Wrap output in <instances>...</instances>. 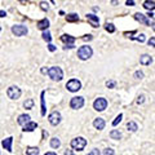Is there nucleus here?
I'll use <instances>...</instances> for the list:
<instances>
[{
  "label": "nucleus",
  "mask_w": 155,
  "mask_h": 155,
  "mask_svg": "<svg viewBox=\"0 0 155 155\" xmlns=\"http://www.w3.org/2000/svg\"><path fill=\"white\" fill-rule=\"evenodd\" d=\"M66 19H67V22H78L79 21V16L76 13H70V14H67Z\"/></svg>",
  "instance_id": "21"
},
{
  "label": "nucleus",
  "mask_w": 155,
  "mask_h": 155,
  "mask_svg": "<svg viewBox=\"0 0 155 155\" xmlns=\"http://www.w3.org/2000/svg\"><path fill=\"white\" fill-rule=\"evenodd\" d=\"M0 30H1V29H0Z\"/></svg>",
  "instance_id": "47"
},
{
  "label": "nucleus",
  "mask_w": 155,
  "mask_h": 155,
  "mask_svg": "<svg viewBox=\"0 0 155 155\" xmlns=\"http://www.w3.org/2000/svg\"><path fill=\"white\" fill-rule=\"evenodd\" d=\"M134 76L137 78V79H142V78H143V73H142V71H137V73L134 74Z\"/></svg>",
  "instance_id": "33"
},
{
  "label": "nucleus",
  "mask_w": 155,
  "mask_h": 155,
  "mask_svg": "<svg viewBox=\"0 0 155 155\" xmlns=\"http://www.w3.org/2000/svg\"><path fill=\"white\" fill-rule=\"evenodd\" d=\"M83 40H92V35H85V36H83Z\"/></svg>",
  "instance_id": "40"
},
{
  "label": "nucleus",
  "mask_w": 155,
  "mask_h": 155,
  "mask_svg": "<svg viewBox=\"0 0 155 155\" xmlns=\"http://www.w3.org/2000/svg\"><path fill=\"white\" fill-rule=\"evenodd\" d=\"M149 45H151V47L155 45V39H154V38H151L150 40H149Z\"/></svg>",
  "instance_id": "39"
},
{
  "label": "nucleus",
  "mask_w": 155,
  "mask_h": 155,
  "mask_svg": "<svg viewBox=\"0 0 155 155\" xmlns=\"http://www.w3.org/2000/svg\"><path fill=\"white\" fill-rule=\"evenodd\" d=\"M127 129L131 131V132H136L138 129V126L134 123V121H128V123H127Z\"/></svg>",
  "instance_id": "20"
},
{
  "label": "nucleus",
  "mask_w": 155,
  "mask_h": 155,
  "mask_svg": "<svg viewBox=\"0 0 155 155\" xmlns=\"http://www.w3.org/2000/svg\"><path fill=\"white\" fill-rule=\"evenodd\" d=\"M18 1H21V3H26V1H29V0H18Z\"/></svg>",
  "instance_id": "46"
},
{
  "label": "nucleus",
  "mask_w": 155,
  "mask_h": 155,
  "mask_svg": "<svg viewBox=\"0 0 155 155\" xmlns=\"http://www.w3.org/2000/svg\"><path fill=\"white\" fill-rule=\"evenodd\" d=\"M26 154H27V155H39V149L30 146V147L26 149Z\"/></svg>",
  "instance_id": "23"
},
{
  "label": "nucleus",
  "mask_w": 155,
  "mask_h": 155,
  "mask_svg": "<svg viewBox=\"0 0 155 155\" xmlns=\"http://www.w3.org/2000/svg\"><path fill=\"white\" fill-rule=\"evenodd\" d=\"M51 146H52V147H53V149H58V147H60V146H61V141L58 140L57 137L52 138V140H51Z\"/></svg>",
  "instance_id": "24"
},
{
  "label": "nucleus",
  "mask_w": 155,
  "mask_h": 155,
  "mask_svg": "<svg viewBox=\"0 0 155 155\" xmlns=\"http://www.w3.org/2000/svg\"><path fill=\"white\" fill-rule=\"evenodd\" d=\"M134 19H136V21H138L140 23H143V25H150L149 19L146 18V16H145V14H142V13H136V14H134Z\"/></svg>",
  "instance_id": "11"
},
{
  "label": "nucleus",
  "mask_w": 155,
  "mask_h": 155,
  "mask_svg": "<svg viewBox=\"0 0 155 155\" xmlns=\"http://www.w3.org/2000/svg\"><path fill=\"white\" fill-rule=\"evenodd\" d=\"M7 95L10 99H17V98H19V96H21V89H19L18 87H16V85H12V87L8 88Z\"/></svg>",
  "instance_id": "5"
},
{
  "label": "nucleus",
  "mask_w": 155,
  "mask_h": 155,
  "mask_svg": "<svg viewBox=\"0 0 155 155\" xmlns=\"http://www.w3.org/2000/svg\"><path fill=\"white\" fill-rule=\"evenodd\" d=\"M154 7H155V4H154V0H146L145 3H143V8L145 9H147V10H154Z\"/></svg>",
  "instance_id": "19"
},
{
  "label": "nucleus",
  "mask_w": 155,
  "mask_h": 155,
  "mask_svg": "<svg viewBox=\"0 0 155 155\" xmlns=\"http://www.w3.org/2000/svg\"><path fill=\"white\" fill-rule=\"evenodd\" d=\"M65 155H74V153L71 150H66L65 151Z\"/></svg>",
  "instance_id": "41"
},
{
  "label": "nucleus",
  "mask_w": 155,
  "mask_h": 155,
  "mask_svg": "<svg viewBox=\"0 0 155 155\" xmlns=\"http://www.w3.org/2000/svg\"><path fill=\"white\" fill-rule=\"evenodd\" d=\"M143 101H145V96L141 95L140 97H138V99H137V104H142Z\"/></svg>",
  "instance_id": "35"
},
{
  "label": "nucleus",
  "mask_w": 155,
  "mask_h": 155,
  "mask_svg": "<svg viewBox=\"0 0 155 155\" xmlns=\"http://www.w3.org/2000/svg\"><path fill=\"white\" fill-rule=\"evenodd\" d=\"M40 8H41V10H44V12H47V10L49 9V7H48V3H45V1H41V3H40Z\"/></svg>",
  "instance_id": "30"
},
{
  "label": "nucleus",
  "mask_w": 155,
  "mask_h": 155,
  "mask_svg": "<svg viewBox=\"0 0 155 155\" xmlns=\"http://www.w3.org/2000/svg\"><path fill=\"white\" fill-rule=\"evenodd\" d=\"M83 105H84V98L83 97H73L70 101V107L74 110L82 109Z\"/></svg>",
  "instance_id": "6"
},
{
  "label": "nucleus",
  "mask_w": 155,
  "mask_h": 155,
  "mask_svg": "<svg viewBox=\"0 0 155 155\" xmlns=\"http://www.w3.org/2000/svg\"><path fill=\"white\" fill-rule=\"evenodd\" d=\"M151 62H153V57L149 56V54H142V56L140 57V63L141 65L147 66V65H150Z\"/></svg>",
  "instance_id": "15"
},
{
  "label": "nucleus",
  "mask_w": 155,
  "mask_h": 155,
  "mask_svg": "<svg viewBox=\"0 0 155 155\" xmlns=\"http://www.w3.org/2000/svg\"><path fill=\"white\" fill-rule=\"evenodd\" d=\"M105 29H106L107 32H114L115 31V26L112 23H106L105 25Z\"/></svg>",
  "instance_id": "27"
},
{
  "label": "nucleus",
  "mask_w": 155,
  "mask_h": 155,
  "mask_svg": "<svg viewBox=\"0 0 155 155\" xmlns=\"http://www.w3.org/2000/svg\"><path fill=\"white\" fill-rule=\"evenodd\" d=\"M87 19H88V22L91 23V26H93V27H98L99 26V19L97 16L95 14H87Z\"/></svg>",
  "instance_id": "10"
},
{
  "label": "nucleus",
  "mask_w": 155,
  "mask_h": 155,
  "mask_svg": "<svg viewBox=\"0 0 155 155\" xmlns=\"http://www.w3.org/2000/svg\"><path fill=\"white\" fill-rule=\"evenodd\" d=\"M106 85H107L109 88H114V87H115V82H114V80H110V82L106 83Z\"/></svg>",
  "instance_id": "34"
},
{
  "label": "nucleus",
  "mask_w": 155,
  "mask_h": 155,
  "mask_svg": "<svg viewBox=\"0 0 155 155\" xmlns=\"http://www.w3.org/2000/svg\"><path fill=\"white\" fill-rule=\"evenodd\" d=\"M104 155H114V150L112 149H106L104 151Z\"/></svg>",
  "instance_id": "31"
},
{
  "label": "nucleus",
  "mask_w": 155,
  "mask_h": 155,
  "mask_svg": "<svg viewBox=\"0 0 155 155\" xmlns=\"http://www.w3.org/2000/svg\"><path fill=\"white\" fill-rule=\"evenodd\" d=\"M12 32L16 36H23V35L27 34V27L23 26V25H14L12 27Z\"/></svg>",
  "instance_id": "7"
},
{
  "label": "nucleus",
  "mask_w": 155,
  "mask_h": 155,
  "mask_svg": "<svg viewBox=\"0 0 155 155\" xmlns=\"http://www.w3.org/2000/svg\"><path fill=\"white\" fill-rule=\"evenodd\" d=\"M43 39H44V40H45V41H48V43H49V41L52 40L51 32H49V31H44V32H43Z\"/></svg>",
  "instance_id": "28"
},
{
  "label": "nucleus",
  "mask_w": 155,
  "mask_h": 155,
  "mask_svg": "<svg viewBox=\"0 0 155 155\" xmlns=\"http://www.w3.org/2000/svg\"><path fill=\"white\" fill-rule=\"evenodd\" d=\"M88 155H99V151L97 150V149H93V150L91 151V153L88 154Z\"/></svg>",
  "instance_id": "37"
},
{
  "label": "nucleus",
  "mask_w": 155,
  "mask_h": 155,
  "mask_svg": "<svg viewBox=\"0 0 155 155\" xmlns=\"http://www.w3.org/2000/svg\"><path fill=\"white\" fill-rule=\"evenodd\" d=\"M110 137H111L112 140H120V138H121V133L118 131V129H114V131L110 132Z\"/></svg>",
  "instance_id": "22"
},
{
  "label": "nucleus",
  "mask_w": 155,
  "mask_h": 155,
  "mask_svg": "<svg viewBox=\"0 0 155 155\" xmlns=\"http://www.w3.org/2000/svg\"><path fill=\"white\" fill-rule=\"evenodd\" d=\"M22 127H23V131H25V132H32L34 129L38 128V124L35 123V121H31V120H30L29 123H26L25 126H22Z\"/></svg>",
  "instance_id": "14"
},
{
  "label": "nucleus",
  "mask_w": 155,
  "mask_h": 155,
  "mask_svg": "<svg viewBox=\"0 0 155 155\" xmlns=\"http://www.w3.org/2000/svg\"><path fill=\"white\" fill-rule=\"evenodd\" d=\"M12 142H13V138L12 137H8L5 138V140H3V147L5 149V150H8L9 153H12Z\"/></svg>",
  "instance_id": "13"
},
{
  "label": "nucleus",
  "mask_w": 155,
  "mask_h": 155,
  "mask_svg": "<svg viewBox=\"0 0 155 155\" xmlns=\"http://www.w3.org/2000/svg\"><path fill=\"white\" fill-rule=\"evenodd\" d=\"M44 95H45V92H41V115H45V102H44Z\"/></svg>",
  "instance_id": "26"
},
{
  "label": "nucleus",
  "mask_w": 155,
  "mask_h": 155,
  "mask_svg": "<svg viewBox=\"0 0 155 155\" xmlns=\"http://www.w3.org/2000/svg\"><path fill=\"white\" fill-rule=\"evenodd\" d=\"M45 155H57L56 153H53V151H49V153H47Z\"/></svg>",
  "instance_id": "44"
},
{
  "label": "nucleus",
  "mask_w": 155,
  "mask_h": 155,
  "mask_svg": "<svg viewBox=\"0 0 155 155\" xmlns=\"http://www.w3.org/2000/svg\"><path fill=\"white\" fill-rule=\"evenodd\" d=\"M121 118H123V114H119V115L115 118V120L112 121V126H114V127H115V126H118V124L121 121Z\"/></svg>",
  "instance_id": "29"
},
{
  "label": "nucleus",
  "mask_w": 155,
  "mask_h": 155,
  "mask_svg": "<svg viewBox=\"0 0 155 155\" xmlns=\"http://www.w3.org/2000/svg\"><path fill=\"white\" fill-rule=\"evenodd\" d=\"M126 5H128V7H133V5H134V0H127Z\"/></svg>",
  "instance_id": "36"
},
{
  "label": "nucleus",
  "mask_w": 155,
  "mask_h": 155,
  "mask_svg": "<svg viewBox=\"0 0 155 155\" xmlns=\"http://www.w3.org/2000/svg\"><path fill=\"white\" fill-rule=\"evenodd\" d=\"M92 54H93L92 48H91V47H88V45L80 47L79 51H78V57H79L82 61H85V60H88V58H91V57H92Z\"/></svg>",
  "instance_id": "1"
},
{
  "label": "nucleus",
  "mask_w": 155,
  "mask_h": 155,
  "mask_svg": "<svg viewBox=\"0 0 155 155\" xmlns=\"http://www.w3.org/2000/svg\"><path fill=\"white\" fill-rule=\"evenodd\" d=\"M30 119H31V118H30V115L22 114V115L18 116V120H17V121H18L19 126H25L26 123H29V121H30Z\"/></svg>",
  "instance_id": "16"
},
{
  "label": "nucleus",
  "mask_w": 155,
  "mask_h": 155,
  "mask_svg": "<svg viewBox=\"0 0 155 155\" xmlns=\"http://www.w3.org/2000/svg\"><path fill=\"white\" fill-rule=\"evenodd\" d=\"M111 4H112V5H116V4H118V0H112Z\"/></svg>",
  "instance_id": "45"
},
{
  "label": "nucleus",
  "mask_w": 155,
  "mask_h": 155,
  "mask_svg": "<svg viewBox=\"0 0 155 155\" xmlns=\"http://www.w3.org/2000/svg\"><path fill=\"white\" fill-rule=\"evenodd\" d=\"M32 106H34V99L29 98V99H26V101L23 102V107H25V109L30 110V109H32Z\"/></svg>",
  "instance_id": "25"
},
{
  "label": "nucleus",
  "mask_w": 155,
  "mask_h": 155,
  "mask_svg": "<svg viewBox=\"0 0 155 155\" xmlns=\"http://www.w3.org/2000/svg\"><path fill=\"white\" fill-rule=\"evenodd\" d=\"M61 40L63 41V43H66V45L67 44H74V41H75V38L74 36H71V35H62L61 36Z\"/></svg>",
  "instance_id": "18"
},
{
  "label": "nucleus",
  "mask_w": 155,
  "mask_h": 155,
  "mask_svg": "<svg viewBox=\"0 0 155 155\" xmlns=\"http://www.w3.org/2000/svg\"><path fill=\"white\" fill-rule=\"evenodd\" d=\"M5 16H7V13L4 10H0V17H5Z\"/></svg>",
  "instance_id": "42"
},
{
  "label": "nucleus",
  "mask_w": 155,
  "mask_h": 155,
  "mask_svg": "<svg viewBox=\"0 0 155 155\" xmlns=\"http://www.w3.org/2000/svg\"><path fill=\"white\" fill-rule=\"evenodd\" d=\"M85 145H87V140L83 137H76L71 141V147L78 151H82L85 147Z\"/></svg>",
  "instance_id": "3"
},
{
  "label": "nucleus",
  "mask_w": 155,
  "mask_h": 155,
  "mask_svg": "<svg viewBox=\"0 0 155 155\" xmlns=\"http://www.w3.org/2000/svg\"><path fill=\"white\" fill-rule=\"evenodd\" d=\"M49 123L52 124V126H58V124L61 123V114L58 111H53L51 115H49Z\"/></svg>",
  "instance_id": "9"
},
{
  "label": "nucleus",
  "mask_w": 155,
  "mask_h": 155,
  "mask_svg": "<svg viewBox=\"0 0 155 155\" xmlns=\"http://www.w3.org/2000/svg\"><path fill=\"white\" fill-rule=\"evenodd\" d=\"M93 127H95L96 129H98V131H102V129L105 128V120L102 118L95 119V121H93Z\"/></svg>",
  "instance_id": "12"
},
{
  "label": "nucleus",
  "mask_w": 155,
  "mask_h": 155,
  "mask_svg": "<svg viewBox=\"0 0 155 155\" xmlns=\"http://www.w3.org/2000/svg\"><path fill=\"white\" fill-rule=\"evenodd\" d=\"M48 27H49V21L47 18H44V19H41V21L38 22V29L39 30H47Z\"/></svg>",
  "instance_id": "17"
},
{
  "label": "nucleus",
  "mask_w": 155,
  "mask_h": 155,
  "mask_svg": "<svg viewBox=\"0 0 155 155\" xmlns=\"http://www.w3.org/2000/svg\"><path fill=\"white\" fill-rule=\"evenodd\" d=\"M48 75L51 78L52 80H54V82H61L63 78V73L62 70H61L60 67H57V66H53V67H51L48 70Z\"/></svg>",
  "instance_id": "2"
},
{
  "label": "nucleus",
  "mask_w": 155,
  "mask_h": 155,
  "mask_svg": "<svg viewBox=\"0 0 155 155\" xmlns=\"http://www.w3.org/2000/svg\"><path fill=\"white\" fill-rule=\"evenodd\" d=\"M134 40H138V41H141V43H142V41H145V35L143 34H141L140 36H137V38H133Z\"/></svg>",
  "instance_id": "32"
},
{
  "label": "nucleus",
  "mask_w": 155,
  "mask_h": 155,
  "mask_svg": "<svg viewBox=\"0 0 155 155\" xmlns=\"http://www.w3.org/2000/svg\"><path fill=\"white\" fill-rule=\"evenodd\" d=\"M147 17H151V18H154V12H149V14H147Z\"/></svg>",
  "instance_id": "43"
},
{
  "label": "nucleus",
  "mask_w": 155,
  "mask_h": 155,
  "mask_svg": "<svg viewBox=\"0 0 155 155\" xmlns=\"http://www.w3.org/2000/svg\"><path fill=\"white\" fill-rule=\"evenodd\" d=\"M93 107H95V110H97V111H104L107 107V101L105 98H102V97H99V98H97L95 101Z\"/></svg>",
  "instance_id": "8"
},
{
  "label": "nucleus",
  "mask_w": 155,
  "mask_h": 155,
  "mask_svg": "<svg viewBox=\"0 0 155 155\" xmlns=\"http://www.w3.org/2000/svg\"><path fill=\"white\" fill-rule=\"evenodd\" d=\"M66 88H67L70 92H78L79 89H82V83H80L78 79H71V80L67 82Z\"/></svg>",
  "instance_id": "4"
},
{
  "label": "nucleus",
  "mask_w": 155,
  "mask_h": 155,
  "mask_svg": "<svg viewBox=\"0 0 155 155\" xmlns=\"http://www.w3.org/2000/svg\"><path fill=\"white\" fill-rule=\"evenodd\" d=\"M48 49H49L51 52H54V51H56V47H54L53 44H49V45H48Z\"/></svg>",
  "instance_id": "38"
}]
</instances>
